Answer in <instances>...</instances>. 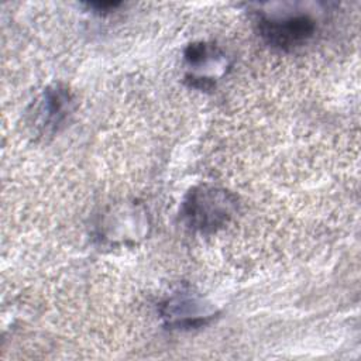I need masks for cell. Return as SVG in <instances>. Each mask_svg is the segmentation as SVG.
Segmentation results:
<instances>
[{"label": "cell", "mask_w": 361, "mask_h": 361, "mask_svg": "<svg viewBox=\"0 0 361 361\" xmlns=\"http://www.w3.org/2000/svg\"><path fill=\"white\" fill-rule=\"evenodd\" d=\"M235 209L237 199L233 193L221 188L202 185L188 193L182 204V216L193 230L213 233L231 219Z\"/></svg>", "instance_id": "6da1fadb"}, {"label": "cell", "mask_w": 361, "mask_h": 361, "mask_svg": "<svg viewBox=\"0 0 361 361\" xmlns=\"http://www.w3.org/2000/svg\"><path fill=\"white\" fill-rule=\"evenodd\" d=\"M257 25L262 39L282 51H292L305 45L316 32V21L307 14L261 16Z\"/></svg>", "instance_id": "7a4b0ae2"}, {"label": "cell", "mask_w": 361, "mask_h": 361, "mask_svg": "<svg viewBox=\"0 0 361 361\" xmlns=\"http://www.w3.org/2000/svg\"><path fill=\"white\" fill-rule=\"evenodd\" d=\"M200 302H197L193 298L189 296H176L171 300H168L166 305H164L162 314L168 320L169 326L175 327H199L204 323H207L213 313L203 310H199Z\"/></svg>", "instance_id": "3957f363"}, {"label": "cell", "mask_w": 361, "mask_h": 361, "mask_svg": "<svg viewBox=\"0 0 361 361\" xmlns=\"http://www.w3.org/2000/svg\"><path fill=\"white\" fill-rule=\"evenodd\" d=\"M72 102V96L66 87L59 85L48 87L39 107V111L42 113L41 126L48 130H55L69 114Z\"/></svg>", "instance_id": "277c9868"}, {"label": "cell", "mask_w": 361, "mask_h": 361, "mask_svg": "<svg viewBox=\"0 0 361 361\" xmlns=\"http://www.w3.org/2000/svg\"><path fill=\"white\" fill-rule=\"evenodd\" d=\"M90 7H94L97 10H109V8H116L117 6H120V3L116 1H107V3H90Z\"/></svg>", "instance_id": "5b68a950"}]
</instances>
